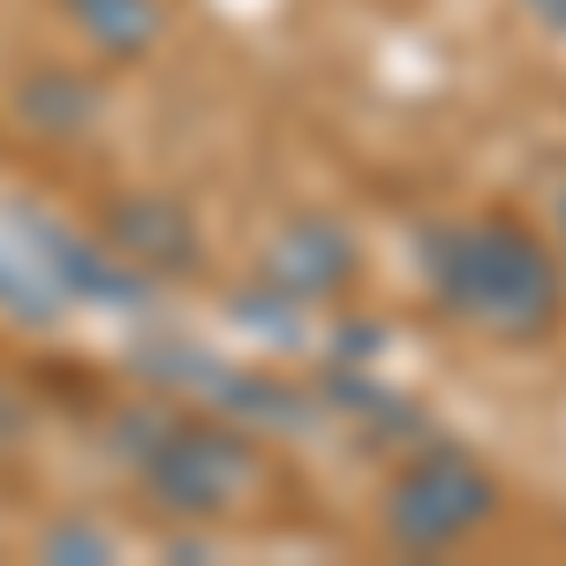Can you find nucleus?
Masks as SVG:
<instances>
[{
  "label": "nucleus",
  "instance_id": "4",
  "mask_svg": "<svg viewBox=\"0 0 566 566\" xmlns=\"http://www.w3.org/2000/svg\"><path fill=\"white\" fill-rule=\"evenodd\" d=\"M53 8L106 69H136L167 39V0H53Z\"/></svg>",
  "mask_w": 566,
  "mask_h": 566
},
{
  "label": "nucleus",
  "instance_id": "1",
  "mask_svg": "<svg viewBox=\"0 0 566 566\" xmlns=\"http://www.w3.org/2000/svg\"><path fill=\"white\" fill-rule=\"evenodd\" d=\"M423 303L483 348H544L566 333V250L522 212H446L416 234Z\"/></svg>",
  "mask_w": 566,
  "mask_h": 566
},
{
  "label": "nucleus",
  "instance_id": "2",
  "mask_svg": "<svg viewBox=\"0 0 566 566\" xmlns=\"http://www.w3.org/2000/svg\"><path fill=\"white\" fill-rule=\"evenodd\" d=\"M114 446L129 461V483L144 491V506L167 514V522H189V528L242 522L272 491V453L242 423H227V416L129 408V423H122Z\"/></svg>",
  "mask_w": 566,
  "mask_h": 566
},
{
  "label": "nucleus",
  "instance_id": "3",
  "mask_svg": "<svg viewBox=\"0 0 566 566\" xmlns=\"http://www.w3.org/2000/svg\"><path fill=\"white\" fill-rule=\"evenodd\" d=\"M386 544L408 559H438L476 544L483 528L499 522V476L483 469L469 446H423L392 469L386 499H378Z\"/></svg>",
  "mask_w": 566,
  "mask_h": 566
},
{
  "label": "nucleus",
  "instance_id": "5",
  "mask_svg": "<svg viewBox=\"0 0 566 566\" xmlns=\"http://www.w3.org/2000/svg\"><path fill=\"white\" fill-rule=\"evenodd\" d=\"M559 250H566V189H559Z\"/></svg>",
  "mask_w": 566,
  "mask_h": 566
}]
</instances>
